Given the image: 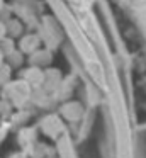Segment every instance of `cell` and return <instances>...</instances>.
<instances>
[{
    "label": "cell",
    "instance_id": "1",
    "mask_svg": "<svg viewBox=\"0 0 146 158\" xmlns=\"http://www.w3.org/2000/svg\"><path fill=\"white\" fill-rule=\"evenodd\" d=\"M41 46V39L37 34H22L19 38V43H17V49H19L22 55H32L36 49H39Z\"/></svg>",
    "mask_w": 146,
    "mask_h": 158
},
{
    "label": "cell",
    "instance_id": "2",
    "mask_svg": "<svg viewBox=\"0 0 146 158\" xmlns=\"http://www.w3.org/2000/svg\"><path fill=\"white\" fill-rule=\"evenodd\" d=\"M36 127H20L19 129V134H17V141L20 144V150L22 151H29L32 148V144L36 143V138H37V133H36Z\"/></svg>",
    "mask_w": 146,
    "mask_h": 158
},
{
    "label": "cell",
    "instance_id": "3",
    "mask_svg": "<svg viewBox=\"0 0 146 158\" xmlns=\"http://www.w3.org/2000/svg\"><path fill=\"white\" fill-rule=\"evenodd\" d=\"M51 61H53V55L48 49H36L32 55H29V65L31 66L44 68V66H49Z\"/></svg>",
    "mask_w": 146,
    "mask_h": 158
},
{
    "label": "cell",
    "instance_id": "4",
    "mask_svg": "<svg viewBox=\"0 0 146 158\" xmlns=\"http://www.w3.org/2000/svg\"><path fill=\"white\" fill-rule=\"evenodd\" d=\"M22 80L29 87H37L44 80V72L41 68H37V66H29L27 70L22 72Z\"/></svg>",
    "mask_w": 146,
    "mask_h": 158
},
{
    "label": "cell",
    "instance_id": "5",
    "mask_svg": "<svg viewBox=\"0 0 146 158\" xmlns=\"http://www.w3.org/2000/svg\"><path fill=\"white\" fill-rule=\"evenodd\" d=\"M5 32H7L9 38L19 39L20 36H22V32H24V27H22V24H20V21L10 17V19L5 21Z\"/></svg>",
    "mask_w": 146,
    "mask_h": 158
},
{
    "label": "cell",
    "instance_id": "6",
    "mask_svg": "<svg viewBox=\"0 0 146 158\" xmlns=\"http://www.w3.org/2000/svg\"><path fill=\"white\" fill-rule=\"evenodd\" d=\"M5 63L10 66V68H19L20 65L24 63V55L19 51V49H14L12 53H9V55L5 56Z\"/></svg>",
    "mask_w": 146,
    "mask_h": 158
},
{
    "label": "cell",
    "instance_id": "7",
    "mask_svg": "<svg viewBox=\"0 0 146 158\" xmlns=\"http://www.w3.org/2000/svg\"><path fill=\"white\" fill-rule=\"evenodd\" d=\"M14 49H17V39L9 38V36H5L3 39H0V51H2L3 56H7L9 53H12Z\"/></svg>",
    "mask_w": 146,
    "mask_h": 158
},
{
    "label": "cell",
    "instance_id": "8",
    "mask_svg": "<svg viewBox=\"0 0 146 158\" xmlns=\"http://www.w3.org/2000/svg\"><path fill=\"white\" fill-rule=\"evenodd\" d=\"M10 73H12V68H10V66L7 65L5 61H3V65L0 66V83H5V82H9V78H10Z\"/></svg>",
    "mask_w": 146,
    "mask_h": 158
},
{
    "label": "cell",
    "instance_id": "9",
    "mask_svg": "<svg viewBox=\"0 0 146 158\" xmlns=\"http://www.w3.org/2000/svg\"><path fill=\"white\" fill-rule=\"evenodd\" d=\"M9 158H29V156H27L26 151L19 150V151H14V153H10V156H9Z\"/></svg>",
    "mask_w": 146,
    "mask_h": 158
},
{
    "label": "cell",
    "instance_id": "10",
    "mask_svg": "<svg viewBox=\"0 0 146 158\" xmlns=\"http://www.w3.org/2000/svg\"><path fill=\"white\" fill-rule=\"evenodd\" d=\"M5 36H7V32H5V22L0 21V39H3Z\"/></svg>",
    "mask_w": 146,
    "mask_h": 158
},
{
    "label": "cell",
    "instance_id": "11",
    "mask_svg": "<svg viewBox=\"0 0 146 158\" xmlns=\"http://www.w3.org/2000/svg\"><path fill=\"white\" fill-rule=\"evenodd\" d=\"M5 9V0H0V12Z\"/></svg>",
    "mask_w": 146,
    "mask_h": 158
},
{
    "label": "cell",
    "instance_id": "12",
    "mask_svg": "<svg viewBox=\"0 0 146 158\" xmlns=\"http://www.w3.org/2000/svg\"><path fill=\"white\" fill-rule=\"evenodd\" d=\"M3 61H5V56H3V55H2V51H0V66L3 65Z\"/></svg>",
    "mask_w": 146,
    "mask_h": 158
},
{
    "label": "cell",
    "instance_id": "13",
    "mask_svg": "<svg viewBox=\"0 0 146 158\" xmlns=\"http://www.w3.org/2000/svg\"><path fill=\"white\" fill-rule=\"evenodd\" d=\"M46 158H56V156H54V155H49V156H46Z\"/></svg>",
    "mask_w": 146,
    "mask_h": 158
}]
</instances>
